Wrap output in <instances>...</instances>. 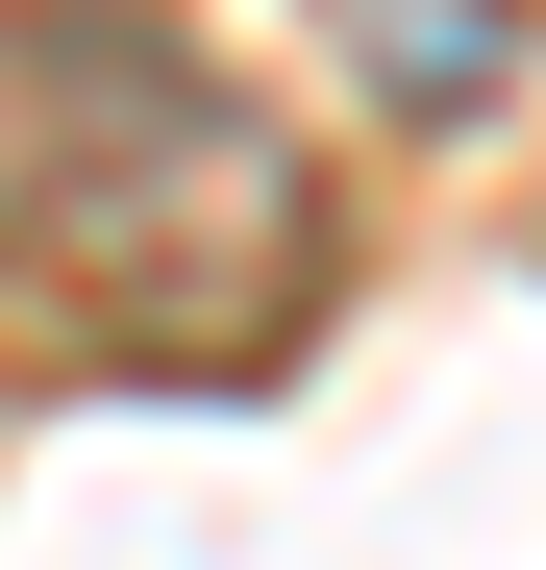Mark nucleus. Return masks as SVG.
Here are the masks:
<instances>
[{"instance_id":"obj_1","label":"nucleus","mask_w":546,"mask_h":570,"mask_svg":"<svg viewBox=\"0 0 546 570\" xmlns=\"http://www.w3.org/2000/svg\"><path fill=\"white\" fill-rule=\"evenodd\" d=\"M0 273L149 347H248L323 273V174L149 0H0Z\"/></svg>"}]
</instances>
